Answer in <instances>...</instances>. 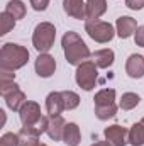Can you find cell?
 <instances>
[{"label":"cell","instance_id":"d6986e66","mask_svg":"<svg viewBox=\"0 0 144 146\" xmlns=\"http://www.w3.org/2000/svg\"><path fill=\"white\" fill-rule=\"evenodd\" d=\"M129 143L132 146H143L144 145V117L141 122L134 124L129 129Z\"/></svg>","mask_w":144,"mask_h":146},{"label":"cell","instance_id":"5b68a950","mask_svg":"<svg viewBox=\"0 0 144 146\" xmlns=\"http://www.w3.org/2000/svg\"><path fill=\"white\" fill-rule=\"evenodd\" d=\"M97 65L93 61H85L81 65H78L76 68V73H75V80L78 83L80 88L83 90H92L97 83Z\"/></svg>","mask_w":144,"mask_h":146},{"label":"cell","instance_id":"7c38bea8","mask_svg":"<svg viewBox=\"0 0 144 146\" xmlns=\"http://www.w3.org/2000/svg\"><path fill=\"white\" fill-rule=\"evenodd\" d=\"M126 72L131 78H143L144 76V56L131 54L126 63Z\"/></svg>","mask_w":144,"mask_h":146},{"label":"cell","instance_id":"4316f807","mask_svg":"<svg viewBox=\"0 0 144 146\" xmlns=\"http://www.w3.org/2000/svg\"><path fill=\"white\" fill-rule=\"evenodd\" d=\"M31 5H32V9H34V10L41 12V10H46V9H48L49 0H31Z\"/></svg>","mask_w":144,"mask_h":146},{"label":"cell","instance_id":"6da1fadb","mask_svg":"<svg viewBox=\"0 0 144 146\" xmlns=\"http://www.w3.org/2000/svg\"><path fill=\"white\" fill-rule=\"evenodd\" d=\"M61 44H63V51H65V56H66V61L70 65H81L85 61H88L90 58V49L88 46L85 44V41L78 36L76 33L68 31L63 39H61Z\"/></svg>","mask_w":144,"mask_h":146},{"label":"cell","instance_id":"cb8c5ba5","mask_svg":"<svg viewBox=\"0 0 144 146\" xmlns=\"http://www.w3.org/2000/svg\"><path fill=\"white\" fill-rule=\"evenodd\" d=\"M61 97H63V102H65V110L76 109L78 104H80V97H78V94H75V92H71V90H65V92H61Z\"/></svg>","mask_w":144,"mask_h":146},{"label":"cell","instance_id":"ba28073f","mask_svg":"<svg viewBox=\"0 0 144 146\" xmlns=\"http://www.w3.org/2000/svg\"><path fill=\"white\" fill-rule=\"evenodd\" d=\"M104 133H105V139L112 146H126V143L129 141V131L119 124L105 127Z\"/></svg>","mask_w":144,"mask_h":146},{"label":"cell","instance_id":"30bf717a","mask_svg":"<svg viewBox=\"0 0 144 146\" xmlns=\"http://www.w3.org/2000/svg\"><path fill=\"white\" fill-rule=\"evenodd\" d=\"M115 29H117V36L122 37V39H127V37H131L134 33H136V29H137V22H136V19H132V17L122 15V17L117 19V22H115Z\"/></svg>","mask_w":144,"mask_h":146},{"label":"cell","instance_id":"44dd1931","mask_svg":"<svg viewBox=\"0 0 144 146\" xmlns=\"http://www.w3.org/2000/svg\"><path fill=\"white\" fill-rule=\"evenodd\" d=\"M95 106H112L115 104V90L114 88H104L95 95Z\"/></svg>","mask_w":144,"mask_h":146},{"label":"cell","instance_id":"7402d4cb","mask_svg":"<svg viewBox=\"0 0 144 146\" xmlns=\"http://www.w3.org/2000/svg\"><path fill=\"white\" fill-rule=\"evenodd\" d=\"M139 102H141V97H139L137 94L127 92V94L122 95V99H120V102H119V107L122 110H131V109H134L136 106H139Z\"/></svg>","mask_w":144,"mask_h":146},{"label":"cell","instance_id":"603a6c76","mask_svg":"<svg viewBox=\"0 0 144 146\" xmlns=\"http://www.w3.org/2000/svg\"><path fill=\"white\" fill-rule=\"evenodd\" d=\"M117 114V106L112 104V106H95V115L100 119V121H107L110 117H114Z\"/></svg>","mask_w":144,"mask_h":146},{"label":"cell","instance_id":"e0dca14e","mask_svg":"<svg viewBox=\"0 0 144 146\" xmlns=\"http://www.w3.org/2000/svg\"><path fill=\"white\" fill-rule=\"evenodd\" d=\"M80 139H81L80 127H78L75 122H68V124L65 126L63 141H65L68 146H78V145H80Z\"/></svg>","mask_w":144,"mask_h":146},{"label":"cell","instance_id":"f546056e","mask_svg":"<svg viewBox=\"0 0 144 146\" xmlns=\"http://www.w3.org/2000/svg\"><path fill=\"white\" fill-rule=\"evenodd\" d=\"M92 146H112L108 141H97L95 145H92Z\"/></svg>","mask_w":144,"mask_h":146},{"label":"cell","instance_id":"3957f363","mask_svg":"<svg viewBox=\"0 0 144 146\" xmlns=\"http://www.w3.org/2000/svg\"><path fill=\"white\" fill-rule=\"evenodd\" d=\"M54 37H56V29L51 22H41L37 24L32 34V44L39 53H48L53 44H54Z\"/></svg>","mask_w":144,"mask_h":146},{"label":"cell","instance_id":"d4e9b609","mask_svg":"<svg viewBox=\"0 0 144 146\" xmlns=\"http://www.w3.org/2000/svg\"><path fill=\"white\" fill-rule=\"evenodd\" d=\"M14 26H15V19H14L10 14L2 12V14H0V34H2V36L7 34L10 29H14Z\"/></svg>","mask_w":144,"mask_h":146},{"label":"cell","instance_id":"8fae6325","mask_svg":"<svg viewBox=\"0 0 144 146\" xmlns=\"http://www.w3.org/2000/svg\"><path fill=\"white\" fill-rule=\"evenodd\" d=\"M63 9L73 19L87 21V3L83 0H63Z\"/></svg>","mask_w":144,"mask_h":146},{"label":"cell","instance_id":"2e32d148","mask_svg":"<svg viewBox=\"0 0 144 146\" xmlns=\"http://www.w3.org/2000/svg\"><path fill=\"white\" fill-rule=\"evenodd\" d=\"M19 146H37L39 145V131L36 127H22L19 133Z\"/></svg>","mask_w":144,"mask_h":146},{"label":"cell","instance_id":"9a60e30c","mask_svg":"<svg viewBox=\"0 0 144 146\" xmlns=\"http://www.w3.org/2000/svg\"><path fill=\"white\" fill-rule=\"evenodd\" d=\"M107 10L105 0H87V21H97Z\"/></svg>","mask_w":144,"mask_h":146},{"label":"cell","instance_id":"83f0119b","mask_svg":"<svg viewBox=\"0 0 144 146\" xmlns=\"http://www.w3.org/2000/svg\"><path fill=\"white\" fill-rule=\"evenodd\" d=\"M126 5L132 10H141L144 7V0H126Z\"/></svg>","mask_w":144,"mask_h":146},{"label":"cell","instance_id":"f1b7e54d","mask_svg":"<svg viewBox=\"0 0 144 146\" xmlns=\"http://www.w3.org/2000/svg\"><path fill=\"white\" fill-rule=\"evenodd\" d=\"M136 44L137 46H144V26L136 29Z\"/></svg>","mask_w":144,"mask_h":146},{"label":"cell","instance_id":"9c48e42d","mask_svg":"<svg viewBox=\"0 0 144 146\" xmlns=\"http://www.w3.org/2000/svg\"><path fill=\"white\" fill-rule=\"evenodd\" d=\"M34 66H36V73L39 76L48 78V76H51L54 73V70H56V60L51 54H48V53H41L37 56Z\"/></svg>","mask_w":144,"mask_h":146},{"label":"cell","instance_id":"4fadbf2b","mask_svg":"<svg viewBox=\"0 0 144 146\" xmlns=\"http://www.w3.org/2000/svg\"><path fill=\"white\" fill-rule=\"evenodd\" d=\"M46 109L49 117H54V115H61V112L65 110V102H63V97H61V92H51L46 99Z\"/></svg>","mask_w":144,"mask_h":146},{"label":"cell","instance_id":"4dcf8cb0","mask_svg":"<svg viewBox=\"0 0 144 146\" xmlns=\"http://www.w3.org/2000/svg\"><path fill=\"white\" fill-rule=\"evenodd\" d=\"M37 146H48V145H42V143H39V145H37Z\"/></svg>","mask_w":144,"mask_h":146},{"label":"cell","instance_id":"5bb4252c","mask_svg":"<svg viewBox=\"0 0 144 146\" xmlns=\"http://www.w3.org/2000/svg\"><path fill=\"white\" fill-rule=\"evenodd\" d=\"M65 126H66L65 119H63L61 115H54V117L49 119V126H48V131H46V133H48V136H49L53 141H59V139H63Z\"/></svg>","mask_w":144,"mask_h":146},{"label":"cell","instance_id":"ac0fdd59","mask_svg":"<svg viewBox=\"0 0 144 146\" xmlns=\"http://www.w3.org/2000/svg\"><path fill=\"white\" fill-rule=\"evenodd\" d=\"M114 51L112 49H98L93 53V63L97 65V68H108L114 65Z\"/></svg>","mask_w":144,"mask_h":146},{"label":"cell","instance_id":"7a4b0ae2","mask_svg":"<svg viewBox=\"0 0 144 146\" xmlns=\"http://www.w3.org/2000/svg\"><path fill=\"white\" fill-rule=\"evenodd\" d=\"M29 61V51L24 46L5 42L0 51V68L2 70H19Z\"/></svg>","mask_w":144,"mask_h":146},{"label":"cell","instance_id":"8992f818","mask_svg":"<svg viewBox=\"0 0 144 146\" xmlns=\"http://www.w3.org/2000/svg\"><path fill=\"white\" fill-rule=\"evenodd\" d=\"M0 92L7 102V107L10 110H20L22 106L27 102L26 100V94L19 88V85L15 82L7 83V85H0Z\"/></svg>","mask_w":144,"mask_h":146},{"label":"cell","instance_id":"52a82bcc","mask_svg":"<svg viewBox=\"0 0 144 146\" xmlns=\"http://www.w3.org/2000/svg\"><path fill=\"white\" fill-rule=\"evenodd\" d=\"M19 115H20V122L24 127H34L37 122L41 121L42 114H41V107L37 106L36 102L32 100H27L22 109L19 110Z\"/></svg>","mask_w":144,"mask_h":146},{"label":"cell","instance_id":"484cf974","mask_svg":"<svg viewBox=\"0 0 144 146\" xmlns=\"http://www.w3.org/2000/svg\"><path fill=\"white\" fill-rule=\"evenodd\" d=\"M0 146H19V136L14 133H5L0 139Z\"/></svg>","mask_w":144,"mask_h":146},{"label":"cell","instance_id":"ffe728a7","mask_svg":"<svg viewBox=\"0 0 144 146\" xmlns=\"http://www.w3.org/2000/svg\"><path fill=\"white\" fill-rule=\"evenodd\" d=\"M5 12L10 14L17 21V19H22L26 15V5H24L22 0H10L7 3V7H5Z\"/></svg>","mask_w":144,"mask_h":146},{"label":"cell","instance_id":"277c9868","mask_svg":"<svg viewBox=\"0 0 144 146\" xmlns=\"http://www.w3.org/2000/svg\"><path fill=\"white\" fill-rule=\"evenodd\" d=\"M85 31H87L88 36L92 37L93 41H97V42H108L115 36V31H114L112 24L104 22V21H98V19L97 21H87Z\"/></svg>","mask_w":144,"mask_h":146}]
</instances>
